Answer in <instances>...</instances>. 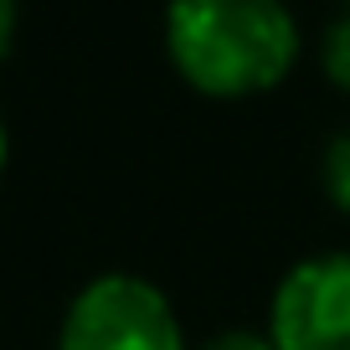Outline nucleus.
I'll return each instance as SVG.
<instances>
[{
	"label": "nucleus",
	"instance_id": "f257e3e1",
	"mask_svg": "<svg viewBox=\"0 0 350 350\" xmlns=\"http://www.w3.org/2000/svg\"><path fill=\"white\" fill-rule=\"evenodd\" d=\"M165 52L206 98H258L294 72L299 26L284 0H170Z\"/></svg>",
	"mask_w": 350,
	"mask_h": 350
},
{
	"label": "nucleus",
	"instance_id": "f03ea898",
	"mask_svg": "<svg viewBox=\"0 0 350 350\" xmlns=\"http://www.w3.org/2000/svg\"><path fill=\"white\" fill-rule=\"evenodd\" d=\"M57 350H191L175 304L139 273H98L67 304Z\"/></svg>",
	"mask_w": 350,
	"mask_h": 350
},
{
	"label": "nucleus",
	"instance_id": "7ed1b4c3",
	"mask_svg": "<svg viewBox=\"0 0 350 350\" xmlns=\"http://www.w3.org/2000/svg\"><path fill=\"white\" fill-rule=\"evenodd\" d=\"M268 340L278 350H350V252H319L278 278Z\"/></svg>",
	"mask_w": 350,
	"mask_h": 350
},
{
	"label": "nucleus",
	"instance_id": "20e7f679",
	"mask_svg": "<svg viewBox=\"0 0 350 350\" xmlns=\"http://www.w3.org/2000/svg\"><path fill=\"white\" fill-rule=\"evenodd\" d=\"M325 191L340 211L350 217V129H340L325 144Z\"/></svg>",
	"mask_w": 350,
	"mask_h": 350
},
{
	"label": "nucleus",
	"instance_id": "39448f33",
	"mask_svg": "<svg viewBox=\"0 0 350 350\" xmlns=\"http://www.w3.org/2000/svg\"><path fill=\"white\" fill-rule=\"evenodd\" d=\"M319 62H325L329 83H335L340 93H350V5H345V16L325 31V52H319Z\"/></svg>",
	"mask_w": 350,
	"mask_h": 350
},
{
	"label": "nucleus",
	"instance_id": "423d86ee",
	"mask_svg": "<svg viewBox=\"0 0 350 350\" xmlns=\"http://www.w3.org/2000/svg\"><path fill=\"white\" fill-rule=\"evenodd\" d=\"M201 350H278V345L268 340V329H221Z\"/></svg>",
	"mask_w": 350,
	"mask_h": 350
},
{
	"label": "nucleus",
	"instance_id": "0eeeda50",
	"mask_svg": "<svg viewBox=\"0 0 350 350\" xmlns=\"http://www.w3.org/2000/svg\"><path fill=\"white\" fill-rule=\"evenodd\" d=\"M16 21H21V0H0V62L16 46Z\"/></svg>",
	"mask_w": 350,
	"mask_h": 350
},
{
	"label": "nucleus",
	"instance_id": "6e6552de",
	"mask_svg": "<svg viewBox=\"0 0 350 350\" xmlns=\"http://www.w3.org/2000/svg\"><path fill=\"white\" fill-rule=\"evenodd\" d=\"M5 160H11V139H5V119H0V180H5Z\"/></svg>",
	"mask_w": 350,
	"mask_h": 350
},
{
	"label": "nucleus",
	"instance_id": "1a4fd4ad",
	"mask_svg": "<svg viewBox=\"0 0 350 350\" xmlns=\"http://www.w3.org/2000/svg\"><path fill=\"white\" fill-rule=\"evenodd\" d=\"M345 5H350V0H345Z\"/></svg>",
	"mask_w": 350,
	"mask_h": 350
}]
</instances>
